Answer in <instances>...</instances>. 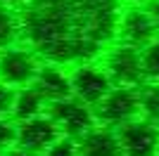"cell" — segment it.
Returning <instances> with one entry per match:
<instances>
[{"label": "cell", "mask_w": 159, "mask_h": 156, "mask_svg": "<svg viewBox=\"0 0 159 156\" xmlns=\"http://www.w3.org/2000/svg\"><path fill=\"white\" fill-rule=\"evenodd\" d=\"M124 0H26L19 7L21 40L43 62H95L116 43Z\"/></svg>", "instance_id": "6da1fadb"}, {"label": "cell", "mask_w": 159, "mask_h": 156, "mask_svg": "<svg viewBox=\"0 0 159 156\" xmlns=\"http://www.w3.org/2000/svg\"><path fill=\"white\" fill-rule=\"evenodd\" d=\"M95 121L107 128H121L124 123L140 116V95L138 88L112 85L109 92L93 106Z\"/></svg>", "instance_id": "7a4b0ae2"}, {"label": "cell", "mask_w": 159, "mask_h": 156, "mask_svg": "<svg viewBox=\"0 0 159 156\" xmlns=\"http://www.w3.org/2000/svg\"><path fill=\"white\" fill-rule=\"evenodd\" d=\"M102 66L107 69L114 85L140 88L147 80L143 69V50L124 43H112L102 52Z\"/></svg>", "instance_id": "3957f363"}, {"label": "cell", "mask_w": 159, "mask_h": 156, "mask_svg": "<svg viewBox=\"0 0 159 156\" xmlns=\"http://www.w3.org/2000/svg\"><path fill=\"white\" fill-rule=\"evenodd\" d=\"M43 59L29 45H12L0 50V80L12 88H26L36 80Z\"/></svg>", "instance_id": "277c9868"}, {"label": "cell", "mask_w": 159, "mask_h": 156, "mask_svg": "<svg viewBox=\"0 0 159 156\" xmlns=\"http://www.w3.org/2000/svg\"><path fill=\"white\" fill-rule=\"evenodd\" d=\"M48 114L52 116V121L60 125L62 135L71 137V140H79L98 125L93 114V106L86 102H81L71 95L66 99H60V102H50L48 104Z\"/></svg>", "instance_id": "5b68a950"}, {"label": "cell", "mask_w": 159, "mask_h": 156, "mask_svg": "<svg viewBox=\"0 0 159 156\" xmlns=\"http://www.w3.org/2000/svg\"><path fill=\"white\" fill-rule=\"evenodd\" d=\"M69 76H71V95L90 106H95L114 85L107 69L102 66V62L98 64V59L69 66Z\"/></svg>", "instance_id": "8992f818"}, {"label": "cell", "mask_w": 159, "mask_h": 156, "mask_svg": "<svg viewBox=\"0 0 159 156\" xmlns=\"http://www.w3.org/2000/svg\"><path fill=\"white\" fill-rule=\"evenodd\" d=\"M124 156H159V125L138 116L116 128Z\"/></svg>", "instance_id": "52a82bcc"}, {"label": "cell", "mask_w": 159, "mask_h": 156, "mask_svg": "<svg viewBox=\"0 0 159 156\" xmlns=\"http://www.w3.org/2000/svg\"><path fill=\"white\" fill-rule=\"evenodd\" d=\"M157 36H159L157 26H154L150 12H147V7H138V5L124 7L121 19H119V28H116V43L143 50Z\"/></svg>", "instance_id": "ba28073f"}, {"label": "cell", "mask_w": 159, "mask_h": 156, "mask_svg": "<svg viewBox=\"0 0 159 156\" xmlns=\"http://www.w3.org/2000/svg\"><path fill=\"white\" fill-rule=\"evenodd\" d=\"M60 137H62L60 125L55 123L52 116L45 111V114H40V116H36V118H29V121H21L19 123L17 147L40 156L52 142H57Z\"/></svg>", "instance_id": "9c48e42d"}, {"label": "cell", "mask_w": 159, "mask_h": 156, "mask_svg": "<svg viewBox=\"0 0 159 156\" xmlns=\"http://www.w3.org/2000/svg\"><path fill=\"white\" fill-rule=\"evenodd\" d=\"M33 85L43 92L48 102H60V99L71 97V76L69 66L55 64V62H43L38 69V76Z\"/></svg>", "instance_id": "30bf717a"}, {"label": "cell", "mask_w": 159, "mask_h": 156, "mask_svg": "<svg viewBox=\"0 0 159 156\" xmlns=\"http://www.w3.org/2000/svg\"><path fill=\"white\" fill-rule=\"evenodd\" d=\"M76 147H79V156H124L116 128H107L100 123L93 130H88L83 137H79Z\"/></svg>", "instance_id": "8fae6325"}, {"label": "cell", "mask_w": 159, "mask_h": 156, "mask_svg": "<svg viewBox=\"0 0 159 156\" xmlns=\"http://www.w3.org/2000/svg\"><path fill=\"white\" fill-rule=\"evenodd\" d=\"M48 99L43 97V92L36 88V85H26V88H17V95H14V104H12V118L17 123L21 121H29V118H36L40 114L48 111Z\"/></svg>", "instance_id": "7c38bea8"}, {"label": "cell", "mask_w": 159, "mask_h": 156, "mask_svg": "<svg viewBox=\"0 0 159 156\" xmlns=\"http://www.w3.org/2000/svg\"><path fill=\"white\" fill-rule=\"evenodd\" d=\"M21 40V14L17 7L0 2V50L12 47Z\"/></svg>", "instance_id": "4fadbf2b"}, {"label": "cell", "mask_w": 159, "mask_h": 156, "mask_svg": "<svg viewBox=\"0 0 159 156\" xmlns=\"http://www.w3.org/2000/svg\"><path fill=\"white\" fill-rule=\"evenodd\" d=\"M140 95V116L159 125V83L145 80L138 88Z\"/></svg>", "instance_id": "5bb4252c"}, {"label": "cell", "mask_w": 159, "mask_h": 156, "mask_svg": "<svg viewBox=\"0 0 159 156\" xmlns=\"http://www.w3.org/2000/svg\"><path fill=\"white\" fill-rule=\"evenodd\" d=\"M143 69H145V78L159 83V36L143 47Z\"/></svg>", "instance_id": "9a60e30c"}, {"label": "cell", "mask_w": 159, "mask_h": 156, "mask_svg": "<svg viewBox=\"0 0 159 156\" xmlns=\"http://www.w3.org/2000/svg\"><path fill=\"white\" fill-rule=\"evenodd\" d=\"M17 132H19V123L12 116H0V151L17 147Z\"/></svg>", "instance_id": "2e32d148"}, {"label": "cell", "mask_w": 159, "mask_h": 156, "mask_svg": "<svg viewBox=\"0 0 159 156\" xmlns=\"http://www.w3.org/2000/svg\"><path fill=\"white\" fill-rule=\"evenodd\" d=\"M40 156H79V147H76V140L62 135L57 142H52Z\"/></svg>", "instance_id": "e0dca14e"}, {"label": "cell", "mask_w": 159, "mask_h": 156, "mask_svg": "<svg viewBox=\"0 0 159 156\" xmlns=\"http://www.w3.org/2000/svg\"><path fill=\"white\" fill-rule=\"evenodd\" d=\"M14 95H17V88H12V85L0 80V116H12Z\"/></svg>", "instance_id": "ac0fdd59"}, {"label": "cell", "mask_w": 159, "mask_h": 156, "mask_svg": "<svg viewBox=\"0 0 159 156\" xmlns=\"http://www.w3.org/2000/svg\"><path fill=\"white\" fill-rule=\"evenodd\" d=\"M145 7H147V12H150V17H152L154 26H157V33H159V0H150Z\"/></svg>", "instance_id": "d6986e66"}, {"label": "cell", "mask_w": 159, "mask_h": 156, "mask_svg": "<svg viewBox=\"0 0 159 156\" xmlns=\"http://www.w3.org/2000/svg\"><path fill=\"white\" fill-rule=\"evenodd\" d=\"M5 156H36V154H31V151H26V149H21V147H12V149L5 151Z\"/></svg>", "instance_id": "ffe728a7"}, {"label": "cell", "mask_w": 159, "mask_h": 156, "mask_svg": "<svg viewBox=\"0 0 159 156\" xmlns=\"http://www.w3.org/2000/svg\"><path fill=\"white\" fill-rule=\"evenodd\" d=\"M0 2H5V5H10V7H17V10H19V7L24 5L26 0H0Z\"/></svg>", "instance_id": "44dd1931"}, {"label": "cell", "mask_w": 159, "mask_h": 156, "mask_svg": "<svg viewBox=\"0 0 159 156\" xmlns=\"http://www.w3.org/2000/svg\"><path fill=\"white\" fill-rule=\"evenodd\" d=\"M124 2H126V5H138V7H145L147 2H150V0H124Z\"/></svg>", "instance_id": "7402d4cb"}, {"label": "cell", "mask_w": 159, "mask_h": 156, "mask_svg": "<svg viewBox=\"0 0 159 156\" xmlns=\"http://www.w3.org/2000/svg\"><path fill=\"white\" fill-rule=\"evenodd\" d=\"M0 156H5V151H0Z\"/></svg>", "instance_id": "603a6c76"}]
</instances>
